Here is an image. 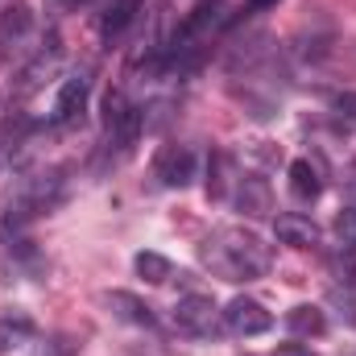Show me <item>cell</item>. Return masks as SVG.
I'll list each match as a JSON object with an SVG mask.
<instances>
[{
  "label": "cell",
  "instance_id": "cell-1",
  "mask_svg": "<svg viewBox=\"0 0 356 356\" xmlns=\"http://www.w3.org/2000/svg\"><path fill=\"white\" fill-rule=\"evenodd\" d=\"M67 195L63 170H29L17 175L0 191V241L13 245L25 236V228L42 216H50Z\"/></svg>",
  "mask_w": 356,
  "mask_h": 356
},
{
  "label": "cell",
  "instance_id": "cell-2",
  "mask_svg": "<svg viewBox=\"0 0 356 356\" xmlns=\"http://www.w3.org/2000/svg\"><path fill=\"white\" fill-rule=\"evenodd\" d=\"M199 257H203V266L211 269L216 277H224V282H257L273 266L269 245L257 232L241 228V224H224L211 236H203Z\"/></svg>",
  "mask_w": 356,
  "mask_h": 356
},
{
  "label": "cell",
  "instance_id": "cell-3",
  "mask_svg": "<svg viewBox=\"0 0 356 356\" xmlns=\"http://www.w3.org/2000/svg\"><path fill=\"white\" fill-rule=\"evenodd\" d=\"M236 0H199L182 21H178V29L166 38V67H191L232 21H236Z\"/></svg>",
  "mask_w": 356,
  "mask_h": 356
},
{
  "label": "cell",
  "instance_id": "cell-4",
  "mask_svg": "<svg viewBox=\"0 0 356 356\" xmlns=\"http://www.w3.org/2000/svg\"><path fill=\"white\" fill-rule=\"evenodd\" d=\"M145 129V116L141 108L129 99L124 88H112L104 95V154L108 158H129L137 137Z\"/></svg>",
  "mask_w": 356,
  "mask_h": 356
},
{
  "label": "cell",
  "instance_id": "cell-5",
  "mask_svg": "<svg viewBox=\"0 0 356 356\" xmlns=\"http://www.w3.org/2000/svg\"><path fill=\"white\" fill-rule=\"evenodd\" d=\"M58 63H63V38H58V29H50V33L42 38V46L33 50V58L21 67V75H17V95H21V99L38 95V91L46 88V79H54Z\"/></svg>",
  "mask_w": 356,
  "mask_h": 356
},
{
  "label": "cell",
  "instance_id": "cell-6",
  "mask_svg": "<svg viewBox=\"0 0 356 356\" xmlns=\"http://www.w3.org/2000/svg\"><path fill=\"white\" fill-rule=\"evenodd\" d=\"M154 178H158V186H166V191H182V186H191L195 182V154L186 149V145H162L158 154H154Z\"/></svg>",
  "mask_w": 356,
  "mask_h": 356
},
{
  "label": "cell",
  "instance_id": "cell-7",
  "mask_svg": "<svg viewBox=\"0 0 356 356\" xmlns=\"http://www.w3.org/2000/svg\"><path fill=\"white\" fill-rule=\"evenodd\" d=\"M175 323H178V332L203 340V336H216V327H220V311H216L211 298H203V294H186V298H178L175 302Z\"/></svg>",
  "mask_w": 356,
  "mask_h": 356
},
{
  "label": "cell",
  "instance_id": "cell-8",
  "mask_svg": "<svg viewBox=\"0 0 356 356\" xmlns=\"http://www.w3.org/2000/svg\"><path fill=\"white\" fill-rule=\"evenodd\" d=\"M228 203L241 211V216H269L273 211V195H269V182L257 175H232V186H228Z\"/></svg>",
  "mask_w": 356,
  "mask_h": 356
},
{
  "label": "cell",
  "instance_id": "cell-9",
  "mask_svg": "<svg viewBox=\"0 0 356 356\" xmlns=\"http://www.w3.org/2000/svg\"><path fill=\"white\" fill-rule=\"evenodd\" d=\"M224 327L232 336H245V340L249 336H266L269 327H273V315H269L257 298H232L224 307Z\"/></svg>",
  "mask_w": 356,
  "mask_h": 356
},
{
  "label": "cell",
  "instance_id": "cell-10",
  "mask_svg": "<svg viewBox=\"0 0 356 356\" xmlns=\"http://www.w3.org/2000/svg\"><path fill=\"white\" fill-rule=\"evenodd\" d=\"M88 95H91V67H79V71H71V75L63 79V88L54 95V120H58V124L79 120L83 108H88Z\"/></svg>",
  "mask_w": 356,
  "mask_h": 356
},
{
  "label": "cell",
  "instance_id": "cell-11",
  "mask_svg": "<svg viewBox=\"0 0 356 356\" xmlns=\"http://www.w3.org/2000/svg\"><path fill=\"white\" fill-rule=\"evenodd\" d=\"M29 29H33V8L25 4V0H17V4H8L4 13H0V67L13 58V50L29 38Z\"/></svg>",
  "mask_w": 356,
  "mask_h": 356
},
{
  "label": "cell",
  "instance_id": "cell-12",
  "mask_svg": "<svg viewBox=\"0 0 356 356\" xmlns=\"http://www.w3.org/2000/svg\"><path fill=\"white\" fill-rule=\"evenodd\" d=\"M273 232H277V241L290 245V249H319V245H323V228H319L311 216H298V211L277 216V220H273Z\"/></svg>",
  "mask_w": 356,
  "mask_h": 356
},
{
  "label": "cell",
  "instance_id": "cell-13",
  "mask_svg": "<svg viewBox=\"0 0 356 356\" xmlns=\"http://www.w3.org/2000/svg\"><path fill=\"white\" fill-rule=\"evenodd\" d=\"M104 307H108L120 323H133V327H149V332H158V315H154V307L141 302V298L129 294V290H108V294H104Z\"/></svg>",
  "mask_w": 356,
  "mask_h": 356
},
{
  "label": "cell",
  "instance_id": "cell-14",
  "mask_svg": "<svg viewBox=\"0 0 356 356\" xmlns=\"http://www.w3.org/2000/svg\"><path fill=\"white\" fill-rule=\"evenodd\" d=\"M33 336H38V323H33L29 311H21V307H4L0 311V356L25 348Z\"/></svg>",
  "mask_w": 356,
  "mask_h": 356
},
{
  "label": "cell",
  "instance_id": "cell-15",
  "mask_svg": "<svg viewBox=\"0 0 356 356\" xmlns=\"http://www.w3.org/2000/svg\"><path fill=\"white\" fill-rule=\"evenodd\" d=\"M141 4H145V0H108V8H104V17H99V38H104L108 46H112V42H120V38H124V29L137 21Z\"/></svg>",
  "mask_w": 356,
  "mask_h": 356
},
{
  "label": "cell",
  "instance_id": "cell-16",
  "mask_svg": "<svg viewBox=\"0 0 356 356\" xmlns=\"http://www.w3.org/2000/svg\"><path fill=\"white\" fill-rule=\"evenodd\" d=\"M290 195L302 199V203H311V199L323 195V178H319V166H315L311 158L290 162Z\"/></svg>",
  "mask_w": 356,
  "mask_h": 356
},
{
  "label": "cell",
  "instance_id": "cell-17",
  "mask_svg": "<svg viewBox=\"0 0 356 356\" xmlns=\"http://www.w3.org/2000/svg\"><path fill=\"white\" fill-rule=\"evenodd\" d=\"M286 332L298 336V340L302 336L311 340V336H323L327 332V319H323L319 307H294V311H286Z\"/></svg>",
  "mask_w": 356,
  "mask_h": 356
},
{
  "label": "cell",
  "instance_id": "cell-18",
  "mask_svg": "<svg viewBox=\"0 0 356 356\" xmlns=\"http://www.w3.org/2000/svg\"><path fill=\"white\" fill-rule=\"evenodd\" d=\"M133 269H137L145 282H154V286H162V282L175 277V266H170L162 253H137V257H133Z\"/></svg>",
  "mask_w": 356,
  "mask_h": 356
},
{
  "label": "cell",
  "instance_id": "cell-19",
  "mask_svg": "<svg viewBox=\"0 0 356 356\" xmlns=\"http://www.w3.org/2000/svg\"><path fill=\"white\" fill-rule=\"evenodd\" d=\"M336 236H340V249L356 253V207H344L336 216Z\"/></svg>",
  "mask_w": 356,
  "mask_h": 356
},
{
  "label": "cell",
  "instance_id": "cell-20",
  "mask_svg": "<svg viewBox=\"0 0 356 356\" xmlns=\"http://www.w3.org/2000/svg\"><path fill=\"white\" fill-rule=\"evenodd\" d=\"M327 298H332V302L340 307V315H344L348 323H356V286H340V282H336Z\"/></svg>",
  "mask_w": 356,
  "mask_h": 356
},
{
  "label": "cell",
  "instance_id": "cell-21",
  "mask_svg": "<svg viewBox=\"0 0 356 356\" xmlns=\"http://www.w3.org/2000/svg\"><path fill=\"white\" fill-rule=\"evenodd\" d=\"M327 99H332V112H336L340 120L356 124V91H332Z\"/></svg>",
  "mask_w": 356,
  "mask_h": 356
},
{
  "label": "cell",
  "instance_id": "cell-22",
  "mask_svg": "<svg viewBox=\"0 0 356 356\" xmlns=\"http://www.w3.org/2000/svg\"><path fill=\"white\" fill-rule=\"evenodd\" d=\"M340 191H344V203L356 207V158L344 166V178H340Z\"/></svg>",
  "mask_w": 356,
  "mask_h": 356
},
{
  "label": "cell",
  "instance_id": "cell-23",
  "mask_svg": "<svg viewBox=\"0 0 356 356\" xmlns=\"http://www.w3.org/2000/svg\"><path fill=\"white\" fill-rule=\"evenodd\" d=\"M269 356H319V353L307 348V344H282V348H273Z\"/></svg>",
  "mask_w": 356,
  "mask_h": 356
},
{
  "label": "cell",
  "instance_id": "cell-24",
  "mask_svg": "<svg viewBox=\"0 0 356 356\" xmlns=\"http://www.w3.org/2000/svg\"><path fill=\"white\" fill-rule=\"evenodd\" d=\"M277 4H282V0H245L249 13H266V8H277Z\"/></svg>",
  "mask_w": 356,
  "mask_h": 356
}]
</instances>
